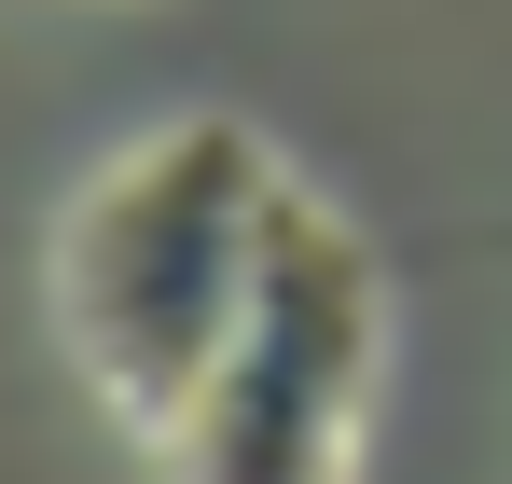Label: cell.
<instances>
[{"mask_svg":"<svg viewBox=\"0 0 512 484\" xmlns=\"http://www.w3.org/2000/svg\"><path fill=\"white\" fill-rule=\"evenodd\" d=\"M374 360H388V277L333 208L291 194L236 346L167 429V484H346Z\"/></svg>","mask_w":512,"mask_h":484,"instance_id":"cell-2","label":"cell"},{"mask_svg":"<svg viewBox=\"0 0 512 484\" xmlns=\"http://www.w3.org/2000/svg\"><path fill=\"white\" fill-rule=\"evenodd\" d=\"M277 208H291L277 153L250 125H222V111L167 125L153 153H125L70 208V236H56V319H70L84 388L125 429H180V402L208 388V360L236 346V319L263 291Z\"/></svg>","mask_w":512,"mask_h":484,"instance_id":"cell-1","label":"cell"}]
</instances>
